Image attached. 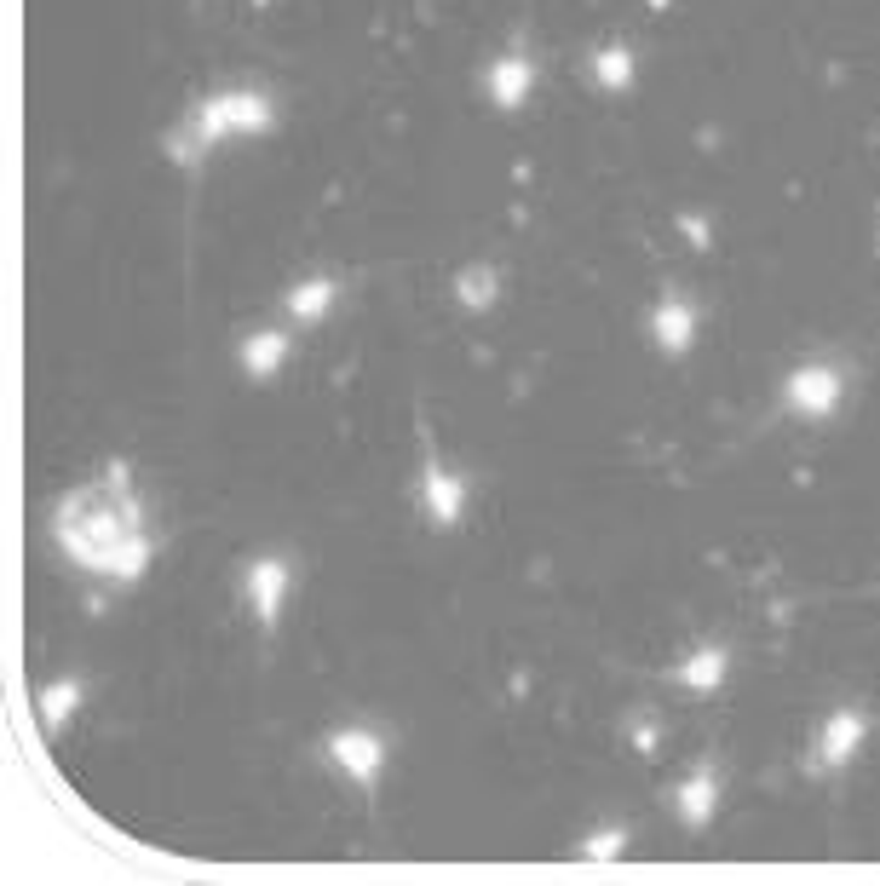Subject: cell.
Listing matches in <instances>:
<instances>
[{"label": "cell", "instance_id": "5b68a950", "mask_svg": "<svg viewBox=\"0 0 880 886\" xmlns=\"http://www.w3.org/2000/svg\"><path fill=\"white\" fill-rule=\"evenodd\" d=\"M685 334H691V311H662V340H668V351L685 346Z\"/></svg>", "mask_w": 880, "mask_h": 886}, {"label": "cell", "instance_id": "3957f363", "mask_svg": "<svg viewBox=\"0 0 880 886\" xmlns=\"http://www.w3.org/2000/svg\"><path fill=\"white\" fill-rule=\"evenodd\" d=\"M334 754H340V766L357 771L363 783L380 771V743H374L369 731H346V737H334Z\"/></svg>", "mask_w": 880, "mask_h": 886}, {"label": "cell", "instance_id": "6da1fadb", "mask_svg": "<svg viewBox=\"0 0 880 886\" xmlns=\"http://www.w3.org/2000/svg\"><path fill=\"white\" fill-rule=\"evenodd\" d=\"M58 541L70 547L75 564L104 570V576H139L150 559V541L139 530V507L127 484H93V490L70 495V507L58 518Z\"/></svg>", "mask_w": 880, "mask_h": 886}, {"label": "cell", "instance_id": "277c9868", "mask_svg": "<svg viewBox=\"0 0 880 886\" xmlns=\"http://www.w3.org/2000/svg\"><path fill=\"white\" fill-rule=\"evenodd\" d=\"M282 587H288V576H282V570H271V564L248 576V593H254V605H259V616H265V622L277 616V599H282Z\"/></svg>", "mask_w": 880, "mask_h": 886}, {"label": "cell", "instance_id": "7a4b0ae2", "mask_svg": "<svg viewBox=\"0 0 880 886\" xmlns=\"http://www.w3.org/2000/svg\"><path fill=\"white\" fill-rule=\"evenodd\" d=\"M788 397H794V409L823 415V409H834V397H840V374H834V369H806V374H794Z\"/></svg>", "mask_w": 880, "mask_h": 886}]
</instances>
